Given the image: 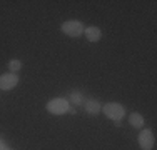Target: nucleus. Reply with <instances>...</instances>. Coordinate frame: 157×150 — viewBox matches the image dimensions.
Wrapping results in <instances>:
<instances>
[{"mask_svg": "<svg viewBox=\"0 0 157 150\" xmlns=\"http://www.w3.org/2000/svg\"><path fill=\"white\" fill-rule=\"evenodd\" d=\"M60 30L69 37H80L82 33H84L85 27H84V24H82L80 20H67V22L62 24Z\"/></svg>", "mask_w": 157, "mask_h": 150, "instance_id": "obj_3", "label": "nucleus"}, {"mask_svg": "<svg viewBox=\"0 0 157 150\" xmlns=\"http://www.w3.org/2000/svg\"><path fill=\"white\" fill-rule=\"evenodd\" d=\"M67 100H69L70 107H78V105L84 103V93L78 92V90H72V92L69 93V97H67Z\"/></svg>", "mask_w": 157, "mask_h": 150, "instance_id": "obj_8", "label": "nucleus"}, {"mask_svg": "<svg viewBox=\"0 0 157 150\" xmlns=\"http://www.w3.org/2000/svg\"><path fill=\"white\" fill-rule=\"evenodd\" d=\"M129 123L132 127H136V129H140L144 125V117L140 114H137V112H134V114L129 115Z\"/></svg>", "mask_w": 157, "mask_h": 150, "instance_id": "obj_9", "label": "nucleus"}, {"mask_svg": "<svg viewBox=\"0 0 157 150\" xmlns=\"http://www.w3.org/2000/svg\"><path fill=\"white\" fill-rule=\"evenodd\" d=\"M47 112L52 115H63L69 112L70 108V103L67 99H62V97H57V99H52L47 102Z\"/></svg>", "mask_w": 157, "mask_h": 150, "instance_id": "obj_2", "label": "nucleus"}, {"mask_svg": "<svg viewBox=\"0 0 157 150\" xmlns=\"http://www.w3.org/2000/svg\"><path fill=\"white\" fill-rule=\"evenodd\" d=\"M82 105H84V110L87 112L89 115H97V114L102 112V103L97 99H85Z\"/></svg>", "mask_w": 157, "mask_h": 150, "instance_id": "obj_6", "label": "nucleus"}, {"mask_svg": "<svg viewBox=\"0 0 157 150\" xmlns=\"http://www.w3.org/2000/svg\"><path fill=\"white\" fill-rule=\"evenodd\" d=\"M18 85V75L12 73V72H7L0 75V90L3 92H9V90L15 88Z\"/></svg>", "mask_w": 157, "mask_h": 150, "instance_id": "obj_5", "label": "nucleus"}, {"mask_svg": "<svg viewBox=\"0 0 157 150\" xmlns=\"http://www.w3.org/2000/svg\"><path fill=\"white\" fill-rule=\"evenodd\" d=\"M84 35L85 39L89 40V42H99L100 39H102V30H100L99 27H95V25H92V27H85L84 30Z\"/></svg>", "mask_w": 157, "mask_h": 150, "instance_id": "obj_7", "label": "nucleus"}, {"mask_svg": "<svg viewBox=\"0 0 157 150\" xmlns=\"http://www.w3.org/2000/svg\"><path fill=\"white\" fill-rule=\"evenodd\" d=\"M20 69H22V60H18V58H12V60L9 62V70H10L12 73H17Z\"/></svg>", "mask_w": 157, "mask_h": 150, "instance_id": "obj_10", "label": "nucleus"}, {"mask_svg": "<svg viewBox=\"0 0 157 150\" xmlns=\"http://www.w3.org/2000/svg\"><path fill=\"white\" fill-rule=\"evenodd\" d=\"M0 150H12L9 145L5 144V140H3V138H0Z\"/></svg>", "mask_w": 157, "mask_h": 150, "instance_id": "obj_11", "label": "nucleus"}, {"mask_svg": "<svg viewBox=\"0 0 157 150\" xmlns=\"http://www.w3.org/2000/svg\"><path fill=\"white\" fill-rule=\"evenodd\" d=\"M102 112L107 118L114 120V122H121L125 117V107L119 102H109L102 105Z\"/></svg>", "mask_w": 157, "mask_h": 150, "instance_id": "obj_1", "label": "nucleus"}, {"mask_svg": "<svg viewBox=\"0 0 157 150\" xmlns=\"http://www.w3.org/2000/svg\"><path fill=\"white\" fill-rule=\"evenodd\" d=\"M137 142H139V147L142 150H152L155 145V137H154V132L151 129H144L140 130L139 137H137Z\"/></svg>", "mask_w": 157, "mask_h": 150, "instance_id": "obj_4", "label": "nucleus"}]
</instances>
